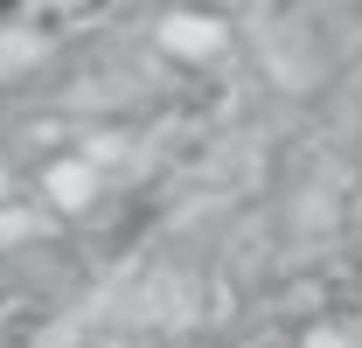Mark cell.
Listing matches in <instances>:
<instances>
[{
	"label": "cell",
	"mask_w": 362,
	"mask_h": 348,
	"mask_svg": "<svg viewBox=\"0 0 362 348\" xmlns=\"http://www.w3.org/2000/svg\"><path fill=\"white\" fill-rule=\"evenodd\" d=\"M7 7H21V0H0V14H7Z\"/></svg>",
	"instance_id": "cell-1"
}]
</instances>
